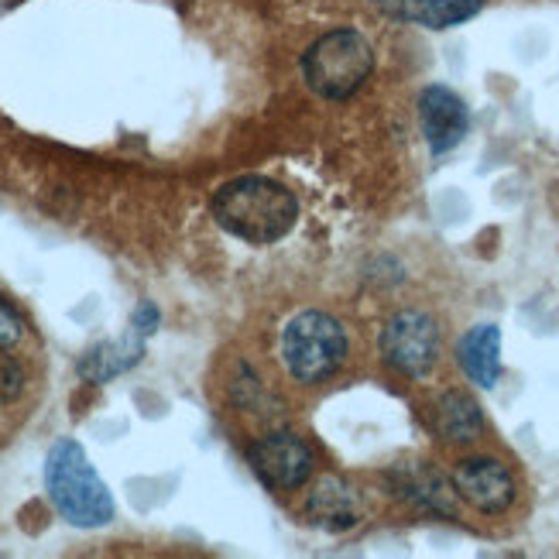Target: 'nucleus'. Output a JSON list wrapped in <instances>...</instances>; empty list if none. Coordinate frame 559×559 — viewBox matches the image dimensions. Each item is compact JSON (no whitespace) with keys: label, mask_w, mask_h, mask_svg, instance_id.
<instances>
[{"label":"nucleus","mask_w":559,"mask_h":559,"mask_svg":"<svg viewBox=\"0 0 559 559\" xmlns=\"http://www.w3.org/2000/svg\"><path fill=\"white\" fill-rule=\"evenodd\" d=\"M213 221L230 237L248 240L254 248L275 245L299 221L296 197L275 179L240 176L213 192Z\"/></svg>","instance_id":"nucleus-1"},{"label":"nucleus","mask_w":559,"mask_h":559,"mask_svg":"<svg viewBox=\"0 0 559 559\" xmlns=\"http://www.w3.org/2000/svg\"><path fill=\"white\" fill-rule=\"evenodd\" d=\"M45 488L56 512L76 528H100L114 519V498L76 440H59L45 456Z\"/></svg>","instance_id":"nucleus-2"},{"label":"nucleus","mask_w":559,"mask_h":559,"mask_svg":"<svg viewBox=\"0 0 559 559\" xmlns=\"http://www.w3.org/2000/svg\"><path fill=\"white\" fill-rule=\"evenodd\" d=\"M347 333L330 312L306 309L282 333V357L288 374L302 384L330 381L347 364Z\"/></svg>","instance_id":"nucleus-3"},{"label":"nucleus","mask_w":559,"mask_h":559,"mask_svg":"<svg viewBox=\"0 0 559 559\" xmlns=\"http://www.w3.org/2000/svg\"><path fill=\"white\" fill-rule=\"evenodd\" d=\"M371 69L374 48L360 32L350 28L323 35L302 56V76L309 90L326 96V100H347V96H354L364 86V80L371 76Z\"/></svg>","instance_id":"nucleus-4"},{"label":"nucleus","mask_w":559,"mask_h":559,"mask_svg":"<svg viewBox=\"0 0 559 559\" xmlns=\"http://www.w3.org/2000/svg\"><path fill=\"white\" fill-rule=\"evenodd\" d=\"M381 357L395 374L426 378L440 360V326L419 309L395 312L381 333Z\"/></svg>","instance_id":"nucleus-5"},{"label":"nucleus","mask_w":559,"mask_h":559,"mask_svg":"<svg viewBox=\"0 0 559 559\" xmlns=\"http://www.w3.org/2000/svg\"><path fill=\"white\" fill-rule=\"evenodd\" d=\"M248 464L272 491H296L312 474V450L296 432H269L248 447Z\"/></svg>","instance_id":"nucleus-6"},{"label":"nucleus","mask_w":559,"mask_h":559,"mask_svg":"<svg viewBox=\"0 0 559 559\" xmlns=\"http://www.w3.org/2000/svg\"><path fill=\"white\" fill-rule=\"evenodd\" d=\"M453 488L484 515H501L515 501V480L495 456H471L453 471Z\"/></svg>","instance_id":"nucleus-7"},{"label":"nucleus","mask_w":559,"mask_h":559,"mask_svg":"<svg viewBox=\"0 0 559 559\" xmlns=\"http://www.w3.org/2000/svg\"><path fill=\"white\" fill-rule=\"evenodd\" d=\"M419 117H423V134L429 141L432 155H447L450 148H456L471 124L464 100L447 86H429L419 96Z\"/></svg>","instance_id":"nucleus-8"},{"label":"nucleus","mask_w":559,"mask_h":559,"mask_svg":"<svg viewBox=\"0 0 559 559\" xmlns=\"http://www.w3.org/2000/svg\"><path fill=\"white\" fill-rule=\"evenodd\" d=\"M306 519L323 532H347L360 519V498L344 477H320L306 498Z\"/></svg>","instance_id":"nucleus-9"},{"label":"nucleus","mask_w":559,"mask_h":559,"mask_svg":"<svg viewBox=\"0 0 559 559\" xmlns=\"http://www.w3.org/2000/svg\"><path fill=\"white\" fill-rule=\"evenodd\" d=\"M395 480V495L405 498L412 508L429 515H453L456 512V488L426 464H405L399 471H392Z\"/></svg>","instance_id":"nucleus-10"},{"label":"nucleus","mask_w":559,"mask_h":559,"mask_svg":"<svg viewBox=\"0 0 559 559\" xmlns=\"http://www.w3.org/2000/svg\"><path fill=\"white\" fill-rule=\"evenodd\" d=\"M460 368L480 388H495L501 378V330L495 323H480L456 344Z\"/></svg>","instance_id":"nucleus-11"},{"label":"nucleus","mask_w":559,"mask_h":559,"mask_svg":"<svg viewBox=\"0 0 559 559\" xmlns=\"http://www.w3.org/2000/svg\"><path fill=\"white\" fill-rule=\"evenodd\" d=\"M381 8L412 21V24H423V28H453V24H464L474 14H480V0H381Z\"/></svg>","instance_id":"nucleus-12"},{"label":"nucleus","mask_w":559,"mask_h":559,"mask_svg":"<svg viewBox=\"0 0 559 559\" xmlns=\"http://www.w3.org/2000/svg\"><path fill=\"white\" fill-rule=\"evenodd\" d=\"M432 429L440 432L447 443H471L484 429L480 405L464 392H447L432 405Z\"/></svg>","instance_id":"nucleus-13"},{"label":"nucleus","mask_w":559,"mask_h":559,"mask_svg":"<svg viewBox=\"0 0 559 559\" xmlns=\"http://www.w3.org/2000/svg\"><path fill=\"white\" fill-rule=\"evenodd\" d=\"M141 354H144V336L138 330H131V336H124V340H110V344L93 347L80 360V374L86 381L104 384L117 374H124L128 368H134V364L141 360Z\"/></svg>","instance_id":"nucleus-14"},{"label":"nucleus","mask_w":559,"mask_h":559,"mask_svg":"<svg viewBox=\"0 0 559 559\" xmlns=\"http://www.w3.org/2000/svg\"><path fill=\"white\" fill-rule=\"evenodd\" d=\"M21 388H24V371H21V364L8 354H0V402H11L21 395Z\"/></svg>","instance_id":"nucleus-15"},{"label":"nucleus","mask_w":559,"mask_h":559,"mask_svg":"<svg viewBox=\"0 0 559 559\" xmlns=\"http://www.w3.org/2000/svg\"><path fill=\"white\" fill-rule=\"evenodd\" d=\"M21 333H24V323H21L17 309L0 296V347H14Z\"/></svg>","instance_id":"nucleus-16"}]
</instances>
